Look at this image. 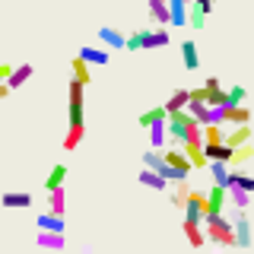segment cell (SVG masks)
<instances>
[{
  "instance_id": "cell-1",
  "label": "cell",
  "mask_w": 254,
  "mask_h": 254,
  "mask_svg": "<svg viewBox=\"0 0 254 254\" xmlns=\"http://www.w3.org/2000/svg\"><path fill=\"white\" fill-rule=\"evenodd\" d=\"M83 83H76V79H70V124H67V137H64V149L67 153H73L79 146V140L86 137V121H83Z\"/></svg>"
},
{
  "instance_id": "cell-2",
  "label": "cell",
  "mask_w": 254,
  "mask_h": 254,
  "mask_svg": "<svg viewBox=\"0 0 254 254\" xmlns=\"http://www.w3.org/2000/svg\"><path fill=\"white\" fill-rule=\"evenodd\" d=\"M172 42L169 29L156 26V29H137L133 35H124V48L127 51H153V48H165Z\"/></svg>"
},
{
  "instance_id": "cell-3",
  "label": "cell",
  "mask_w": 254,
  "mask_h": 254,
  "mask_svg": "<svg viewBox=\"0 0 254 254\" xmlns=\"http://www.w3.org/2000/svg\"><path fill=\"white\" fill-rule=\"evenodd\" d=\"M200 226L206 229V238L216 245H229L232 248L235 245V229H232V219L222 216V213H213V216H203Z\"/></svg>"
},
{
  "instance_id": "cell-4",
  "label": "cell",
  "mask_w": 254,
  "mask_h": 254,
  "mask_svg": "<svg viewBox=\"0 0 254 254\" xmlns=\"http://www.w3.org/2000/svg\"><path fill=\"white\" fill-rule=\"evenodd\" d=\"M229 219H232V229H235V245H238V248H251V219H248V210H235Z\"/></svg>"
},
{
  "instance_id": "cell-5",
  "label": "cell",
  "mask_w": 254,
  "mask_h": 254,
  "mask_svg": "<svg viewBox=\"0 0 254 254\" xmlns=\"http://www.w3.org/2000/svg\"><path fill=\"white\" fill-rule=\"evenodd\" d=\"M181 210H185V219H194V222H200V219L206 216V197H203V190H190Z\"/></svg>"
},
{
  "instance_id": "cell-6",
  "label": "cell",
  "mask_w": 254,
  "mask_h": 254,
  "mask_svg": "<svg viewBox=\"0 0 254 254\" xmlns=\"http://www.w3.org/2000/svg\"><path fill=\"white\" fill-rule=\"evenodd\" d=\"M203 197H206V216H213V213H222V210H226V203H229L226 188H219V185H210V188L203 190Z\"/></svg>"
},
{
  "instance_id": "cell-7",
  "label": "cell",
  "mask_w": 254,
  "mask_h": 254,
  "mask_svg": "<svg viewBox=\"0 0 254 254\" xmlns=\"http://www.w3.org/2000/svg\"><path fill=\"white\" fill-rule=\"evenodd\" d=\"M0 206H6V210H29L32 194L29 190H6V194H0Z\"/></svg>"
},
{
  "instance_id": "cell-8",
  "label": "cell",
  "mask_w": 254,
  "mask_h": 254,
  "mask_svg": "<svg viewBox=\"0 0 254 254\" xmlns=\"http://www.w3.org/2000/svg\"><path fill=\"white\" fill-rule=\"evenodd\" d=\"M181 153L188 156V162H190V169H203L206 165V156H203V143H197V140H185L181 143Z\"/></svg>"
},
{
  "instance_id": "cell-9",
  "label": "cell",
  "mask_w": 254,
  "mask_h": 254,
  "mask_svg": "<svg viewBox=\"0 0 254 254\" xmlns=\"http://www.w3.org/2000/svg\"><path fill=\"white\" fill-rule=\"evenodd\" d=\"M222 124H251L248 105H222Z\"/></svg>"
},
{
  "instance_id": "cell-10",
  "label": "cell",
  "mask_w": 254,
  "mask_h": 254,
  "mask_svg": "<svg viewBox=\"0 0 254 254\" xmlns=\"http://www.w3.org/2000/svg\"><path fill=\"white\" fill-rule=\"evenodd\" d=\"M251 127L248 124H232V127H229L226 124V140H222V143H226V146H242V143H248L251 140Z\"/></svg>"
},
{
  "instance_id": "cell-11",
  "label": "cell",
  "mask_w": 254,
  "mask_h": 254,
  "mask_svg": "<svg viewBox=\"0 0 254 254\" xmlns=\"http://www.w3.org/2000/svg\"><path fill=\"white\" fill-rule=\"evenodd\" d=\"M162 162L172 165V169H178V172H185V175H190V162H188V156L181 153L178 146H175V149H162Z\"/></svg>"
},
{
  "instance_id": "cell-12",
  "label": "cell",
  "mask_w": 254,
  "mask_h": 254,
  "mask_svg": "<svg viewBox=\"0 0 254 254\" xmlns=\"http://www.w3.org/2000/svg\"><path fill=\"white\" fill-rule=\"evenodd\" d=\"M169 3V26H188V0H165Z\"/></svg>"
},
{
  "instance_id": "cell-13",
  "label": "cell",
  "mask_w": 254,
  "mask_h": 254,
  "mask_svg": "<svg viewBox=\"0 0 254 254\" xmlns=\"http://www.w3.org/2000/svg\"><path fill=\"white\" fill-rule=\"evenodd\" d=\"M99 42L105 48H111V51H121V48H124V35L118 29H111V26H99Z\"/></svg>"
},
{
  "instance_id": "cell-14",
  "label": "cell",
  "mask_w": 254,
  "mask_h": 254,
  "mask_svg": "<svg viewBox=\"0 0 254 254\" xmlns=\"http://www.w3.org/2000/svg\"><path fill=\"white\" fill-rule=\"evenodd\" d=\"M185 235H188V245L190 248H203V242H206V235H203V226L200 222H194V219H185Z\"/></svg>"
},
{
  "instance_id": "cell-15",
  "label": "cell",
  "mask_w": 254,
  "mask_h": 254,
  "mask_svg": "<svg viewBox=\"0 0 254 254\" xmlns=\"http://www.w3.org/2000/svg\"><path fill=\"white\" fill-rule=\"evenodd\" d=\"M251 156H254L251 140H248V143H242V146H232V153H229V169H238V165L251 162Z\"/></svg>"
},
{
  "instance_id": "cell-16",
  "label": "cell",
  "mask_w": 254,
  "mask_h": 254,
  "mask_svg": "<svg viewBox=\"0 0 254 254\" xmlns=\"http://www.w3.org/2000/svg\"><path fill=\"white\" fill-rule=\"evenodd\" d=\"M64 210H67V190H64V185H61V188L48 190V213L64 216Z\"/></svg>"
},
{
  "instance_id": "cell-17",
  "label": "cell",
  "mask_w": 254,
  "mask_h": 254,
  "mask_svg": "<svg viewBox=\"0 0 254 254\" xmlns=\"http://www.w3.org/2000/svg\"><path fill=\"white\" fill-rule=\"evenodd\" d=\"M76 58H83L86 64H99V67H105V64L111 61V54L105 51V48H79Z\"/></svg>"
},
{
  "instance_id": "cell-18",
  "label": "cell",
  "mask_w": 254,
  "mask_h": 254,
  "mask_svg": "<svg viewBox=\"0 0 254 254\" xmlns=\"http://www.w3.org/2000/svg\"><path fill=\"white\" fill-rule=\"evenodd\" d=\"M229 185H235V188H242V190H248V194H254V178L242 169V165H238V169H229Z\"/></svg>"
},
{
  "instance_id": "cell-19",
  "label": "cell",
  "mask_w": 254,
  "mask_h": 254,
  "mask_svg": "<svg viewBox=\"0 0 254 254\" xmlns=\"http://www.w3.org/2000/svg\"><path fill=\"white\" fill-rule=\"evenodd\" d=\"M149 19H153V26H169V3L165 0H149Z\"/></svg>"
},
{
  "instance_id": "cell-20",
  "label": "cell",
  "mask_w": 254,
  "mask_h": 254,
  "mask_svg": "<svg viewBox=\"0 0 254 254\" xmlns=\"http://www.w3.org/2000/svg\"><path fill=\"white\" fill-rule=\"evenodd\" d=\"M38 229H45V232H64V216H58V213H42V216L35 219Z\"/></svg>"
},
{
  "instance_id": "cell-21",
  "label": "cell",
  "mask_w": 254,
  "mask_h": 254,
  "mask_svg": "<svg viewBox=\"0 0 254 254\" xmlns=\"http://www.w3.org/2000/svg\"><path fill=\"white\" fill-rule=\"evenodd\" d=\"M140 185H146V188H153V190H165V188H169V181H165L156 169H146V165H143V172H140Z\"/></svg>"
},
{
  "instance_id": "cell-22",
  "label": "cell",
  "mask_w": 254,
  "mask_h": 254,
  "mask_svg": "<svg viewBox=\"0 0 254 254\" xmlns=\"http://www.w3.org/2000/svg\"><path fill=\"white\" fill-rule=\"evenodd\" d=\"M32 76V64H19V67H10V76H6V86L10 89H19L22 83Z\"/></svg>"
},
{
  "instance_id": "cell-23",
  "label": "cell",
  "mask_w": 254,
  "mask_h": 254,
  "mask_svg": "<svg viewBox=\"0 0 254 254\" xmlns=\"http://www.w3.org/2000/svg\"><path fill=\"white\" fill-rule=\"evenodd\" d=\"M210 178H213V185H219V188H229V162H216V159H210Z\"/></svg>"
},
{
  "instance_id": "cell-24",
  "label": "cell",
  "mask_w": 254,
  "mask_h": 254,
  "mask_svg": "<svg viewBox=\"0 0 254 254\" xmlns=\"http://www.w3.org/2000/svg\"><path fill=\"white\" fill-rule=\"evenodd\" d=\"M181 61H185L188 70H197V67H200V54H197V45L190 42V38H188V42H181Z\"/></svg>"
},
{
  "instance_id": "cell-25",
  "label": "cell",
  "mask_w": 254,
  "mask_h": 254,
  "mask_svg": "<svg viewBox=\"0 0 254 254\" xmlns=\"http://www.w3.org/2000/svg\"><path fill=\"white\" fill-rule=\"evenodd\" d=\"M165 140H169V133H165V118L162 121H153L149 124V143H153V149H162Z\"/></svg>"
},
{
  "instance_id": "cell-26",
  "label": "cell",
  "mask_w": 254,
  "mask_h": 254,
  "mask_svg": "<svg viewBox=\"0 0 254 254\" xmlns=\"http://www.w3.org/2000/svg\"><path fill=\"white\" fill-rule=\"evenodd\" d=\"M38 248H51V251H61L64 248V232H38Z\"/></svg>"
},
{
  "instance_id": "cell-27",
  "label": "cell",
  "mask_w": 254,
  "mask_h": 254,
  "mask_svg": "<svg viewBox=\"0 0 254 254\" xmlns=\"http://www.w3.org/2000/svg\"><path fill=\"white\" fill-rule=\"evenodd\" d=\"M226 194H229V200L235 203V210H248V206H251V194H248V190L229 185V188H226Z\"/></svg>"
},
{
  "instance_id": "cell-28",
  "label": "cell",
  "mask_w": 254,
  "mask_h": 254,
  "mask_svg": "<svg viewBox=\"0 0 254 254\" xmlns=\"http://www.w3.org/2000/svg\"><path fill=\"white\" fill-rule=\"evenodd\" d=\"M64 181H67V165H64V162H58V165L51 169V175L45 178V190H54V188H61Z\"/></svg>"
},
{
  "instance_id": "cell-29",
  "label": "cell",
  "mask_w": 254,
  "mask_h": 254,
  "mask_svg": "<svg viewBox=\"0 0 254 254\" xmlns=\"http://www.w3.org/2000/svg\"><path fill=\"white\" fill-rule=\"evenodd\" d=\"M188 194H190V188H188V178L175 181V190H172V206H175V210H181V206H185Z\"/></svg>"
},
{
  "instance_id": "cell-30",
  "label": "cell",
  "mask_w": 254,
  "mask_h": 254,
  "mask_svg": "<svg viewBox=\"0 0 254 254\" xmlns=\"http://www.w3.org/2000/svg\"><path fill=\"white\" fill-rule=\"evenodd\" d=\"M226 140V124H203V143H222Z\"/></svg>"
},
{
  "instance_id": "cell-31",
  "label": "cell",
  "mask_w": 254,
  "mask_h": 254,
  "mask_svg": "<svg viewBox=\"0 0 254 254\" xmlns=\"http://www.w3.org/2000/svg\"><path fill=\"white\" fill-rule=\"evenodd\" d=\"M70 67H73V79L76 83H83V86H89V64H86L83 58H73V64H70Z\"/></svg>"
},
{
  "instance_id": "cell-32",
  "label": "cell",
  "mask_w": 254,
  "mask_h": 254,
  "mask_svg": "<svg viewBox=\"0 0 254 254\" xmlns=\"http://www.w3.org/2000/svg\"><path fill=\"white\" fill-rule=\"evenodd\" d=\"M185 105H188V89H175L162 108H165V115H169V111H178V108H185Z\"/></svg>"
},
{
  "instance_id": "cell-33",
  "label": "cell",
  "mask_w": 254,
  "mask_h": 254,
  "mask_svg": "<svg viewBox=\"0 0 254 254\" xmlns=\"http://www.w3.org/2000/svg\"><path fill=\"white\" fill-rule=\"evenodd\" d=\"M203 89H206V105H229L222 86H203Z\"/></svg>"
},
{
  "instance_id": "cell-34",
  "label": "cell",
  "mask_w": 254,
  "mask_h": 254,
  "mask_svg": "<svg viewBox=\"0 0 254 254\" xmlns=\"http://www.w3.org/2000/svg\"><path fill=\"white\" fill-rule=\"evenodd\" d=\"M206 16H210V13H203V6H200V3H194V6L188 10V26L203 29V19H206Z\"/></svg>"
},
{
  "instance_id": "cell-35",
  "label": "cell",
  "mask_w": 254,
  "mask_h": 254,
  "mask_svg": "<svg viewBox=\"0 0 254 254\" xmlns=\"http://www.w3.org/2000/svg\"><path fill=\"white\" fill-rule=\"evenodd\" d=\"M226 99H229V105H242V102H248V89L245 86H229Z\"/></svg>"
},
{
  "instance_id": "cell-36",
  "label": "cell",
  "mask_w": 254,
  "mask_h": 254,
  "mask_svg": "<svg viewBox=\"0 0 254 254\" xmlns=\"http://www.w3.org/2000/svg\"><path fill=\"white\" fill-rule=\"evenodd\" d=\"M162 118H165V108L156 105V108H149V111H143V115H140V127H149L153 121H162Z\"/></svg>"
},
{
  "instance_id": "cell-37",
  "label": "cell",
  "mask_w": 254,
  "mask_h": 254,
  "mask_svg": "<svg viewBox=\"0 0 254 254\" xmlns=\"http://www.w3.org/2000/svg\"><path fill=\"white\" fill-rule=\"evenodd\" d=\"M156 172H159V175H162V178H165V181H169V185H175V181H181V178H188V175H185V172H178V169H172V165H165V162H162V165H159V169H156Z\"/></svg>"
},
{
  "instance_id": "cell-38",
  "label": "cell",
  "mask_w": 254,
  "mask_h": 254,
  "mask_svg": "<svg viewBox=\"0 0 254 254\" xmlns=\"http://www.w3.org/2000/svg\"><path fill=\"white\" fill-rule=\"evenodd\" d=\"M143 165H146V169H159V165H162V149H149V153H143Z\"/></svg>"
},
{
  "instance_id": "cell-39",
  "label": "cell",
  "mask_w": 254,
  "mask_h": 254,
  "mask_svg": "<svg viewBox=\"0 0 254 254\" xmlns=\"http://www.w3.org/2000/svg\"><path fill=\"white\" fill-rule=\"evenodd\" d=\"M188 99L190 102H206V89L200 86V89H188Z\"/></svg>"
},
{
  "instance_id": "cell-40",
  "label": "cell",
  "mask_w": 254,
  "mask_h": 254,
  "mask_svg": "<svg viewBox=\"0 0 254 254\" xmlns=\"http://www.w3.org/2000/svg\"><path fill=\"white\" fill-rule=\"evenodd\" d=\"M6 76H10V64H0V83H6Z\"/></svg>"
},
{
  "instance_id": "cell-41",
  "label": "cell",
  "mask_w": 254,
  "mask_h": 254,
  "mask_svg": "<svg viewBox=\"0 0 254 254\" xmlns=\"http://www.w3.org/2000/svg\"><path fill=\"white\" fill-rule=\"evenodd\" d=\"M203 86H222V79H219V76H206Z\"/></svg>"
}]
</instances>
